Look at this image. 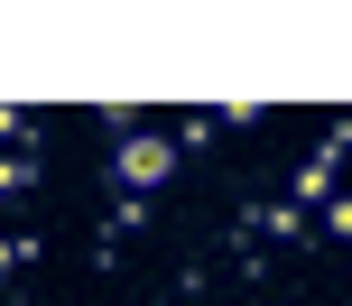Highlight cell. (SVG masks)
Instances as JSON below:
<instances>
[{"instance_id": "obj_1", "label": "cell", "mask_w": 352, "mask_h": 306, "mask_svg": "<svg viewBox=\"0 0 352 306\" xmlns=\"http://www.w3.org/2000/svg\"><path fill=\"white\" fill-rule=\"evenodd\" d=\"M121 167H130V177H140V186H158V177H167V149H148V140H140V149H130Z\"/></svg>"}]
</instances>
